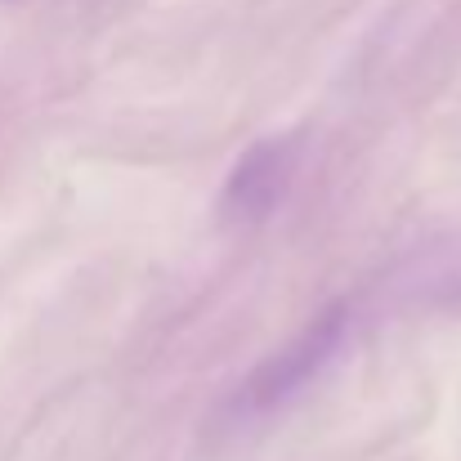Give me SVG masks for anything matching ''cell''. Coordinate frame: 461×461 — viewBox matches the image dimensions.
Instances as JSON below:
<instances>
[{
	"instance_id": "obj_2",
	"label": "cell",
	"mask_w": 461,
	"mask_h": 461,
	"mask_svg": "<svg viewBox=\"0 0 461 461\" xmlns=\"http://www.w3.org/2000/svg\"><path fill=\"white\" fill-rule=\"evenodd\" d=\"M331 340H336V322H318V327H309L305 340H296L292 354H287L283 363H274V367L260 376V394H265V399H278L287 385L305 381L309 372L322 363V354L331 349Z\"/></svg>"
},
{
	"instance_id": "obj_1",
	"label": "cell",
	"mask_w": 461,
	"mask_h": 461,
	"mask_svg": "<svg viewBox=\"0 0 461 461\" xmlns=\"http://www.w3.org/2000/svg\"><path fill=\"white\" fill-rule=\"evenodd\" d=\"M283 184H287V153L278 144H260L238 161L229 179V211L242 220H256L278 202Z\"/></svg>"
}]
</instances>
